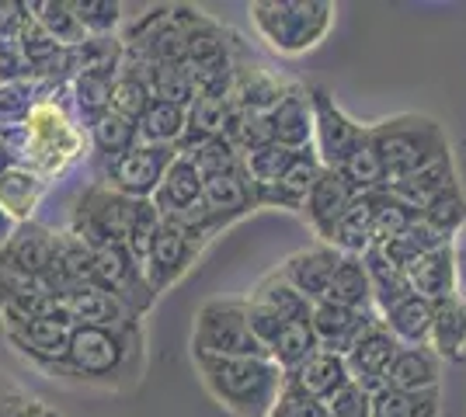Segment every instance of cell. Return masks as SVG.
<instances>
[{"mask_svg": "<svg viewBox=\"0 0 466 417\" xmlns=\"http://www.w3.org/2000/svg\"><path fill=\"white\" fill-rule=\"evenodd\" d=\"M137 199L118 195L116 188H108L105 181H91L80 192L77 205L70 213V233L87 247H105V243H122L126 230H129V216H133Z\"/></svg>", "mask_w": 466, "mask_h": 417, "instance_id": "8", "label": "cell"}, {"mask_svg": "<svg viewBox=\"0 0 466 417\" xmlns=\"http://www.w3.org/2000/svg\"><path fill=\"white\" fill-rule=\"evenodd\" d=\"M268 119V133L272 143L279 146H289V150H303L313 146V104H310V87L296 84L292 80L289 91L282 94V101L275 104L272 112L265 115Z\"/></svg>", "mask_w": 466, "mask_h": 417, "instance_id": "21", "label": "cell"}, {"mask_svg": "<svg viewBox=\"0 0 466 417\" xmlns=\"http://www.w3.org/2000/svg\"><path fill=\"white\" fill-rule=\"evenodd\" d=\"M421 219H425L431 230H439L442 237H456L460 230L466 226V195H463V184H456V188H449L442 192L439 199H431L421 209Z\"/></svg>", "mask_w": 466, "mask_h": 417, "instance_id": "46", "label": "cell"}, {"mask_svg": "<svg viewBox=\"0 0 466 417\" xmlns=\"http://www.w3.org/2000/svg\"><path fill=\"white\" fill-rule=\"evenodd\" d=\"M372 417H442V390L400 393L383 386L372 393Z\"/></svg>", "mask_w": 466, "mask_h": 417, "instance_id": "40", "label": "cell"}, {"mask_svg": "<svg viewBox=\"0 0 466 417\" xmlns=\"http://www.w3.org/2000/svg\"><path fill=\"white\" fill-rule=\"evenodd\" d=\"M28 15V4L0 0V45H15L21 32V21Z\"/></svg>", "mask_w": 466, "mask_h": 417, "instance_id": "54", "label": "cell"}, {"mask_svg": "<svg viewBox=\"0 0 466 417\" xmlns=\"http://www.w3.org/2000/svg\"><path fill=\"white\" fill-rule=\"evenodd\" d=\"M254 303H261V306H268L275 310L282 320H310L313 313V303L303 293H296L286 278L279 275V272H268V275L258 278V285L251 289Z\"/></svg>", "mask_w": 466, "mask_h": 417, "instance_id": "38", "label": "cell"}, {"mask_svg": "<svg viewBox=\"0 0 466 417\" xmlns=\"http://www.w3.org/2000/svg\"><path fill=\"white\" fill-rule=\"evenodd\" d=\"M248 299V296H244ZM289 320H282L275 310H268V306H261V303H254V299H248V327H251L254 341L268 352V344H272L275 338H279V331L286 327Z\"/></svg>", "mask_w": 466, "mask_h": 417, "instance_id": "52", "label": "cell"}, {"mask_svg": "<svg viewBox=\"0 0 466 417\" xmlns=\"http://www.w3.org/2000/svg\"><path fill=\"white\" fill-rule=\"evenodd\" d=\"M317 348H320V344H317V334H313L310 320H289V323L279 331V338L268 344V358L289 376V372H296Z\"/></svg>", "mask_w": 466, "mask_h": 417, "instance_id": "39", "label": "cell"}, {"mask_svg": "<svg viewBox=\"0 0 466 417\" xmlns=\"http://www.w3.org/2000/svg\"><path fill=\"white\" fill-rule=\"evenodd\" d=\"M129 56V53H126ZM143 66V77L150 84V94L154 101H164V104H177V108H188L195 101V80L188 74L185 63H147L139 56H129Z\"/></svg>", "mask_w": 466, "mask_h": 417, "instance_id": "33", "label": "cell"}, {"mask_svg": "<svg viewBox=\"0 0 466 417\" xmlns=\"http://www.w3.org/2000/svg\"><path fill=\"white\" fill-rule=\"evenodd\" d=\"M397 352H400L397 338L387 331V323L376 317L370 327H366V334L355 341L351 352L345 355L351 382L362 386L366 393H380V390L387 386V369Z\"/></svg>", "mask_w": 466, "mask_h": 417, "instance_id": "16", "label": "cell"}, {"mask_svg": "<svg viewBox=\"0 0 466 417\" xmlns=\"http://www.w3.org/2000/svg\"><path fill=\"white\" fill-rule=\"evenodd\" d=\"M202 188H206L202 171L192 164V157L177 154V157L171 160V167H167V174H164V181H160V188H157V195L150 202L157 205V213L167 219V216L185 213V209H192L195 202H202Z\"/></svg>", "mask_w": 466, "mask_h": 417, "instance_id": "28", "label": "cell"}, {"mask_svg": "<svg viewBox=\"0 0 466 417\" xmlns=\"http://www.w3.org/2000/svg\"><path fill=\"white\" fill-rule=\"evenodd\" d=\"M330 417H372V393H366L362 386L349 382L338 397L328 403Z\"/></svg>", "mask_w": 466, "mask_h": 417, "instance_id": "53", "label": "cell"}, {"mask_svg": "<svg viewBox=\"0 0 466 417\" xmlns=\"http://www.w3.org/2000/svg\"><path fill=\"white\" fill-rule=\"evenodd\" d=\"M338 261H341V251H334L330 243L317 240V243L303 247V251H292L275 272L286 278L296 293H303L310 303H320V299H328V285L334 268H338Z\"/></svg>", "mask_w": 466, "mask_h": 417, "instance_id": "17", "label": "cell"}, {"mask_svg": "<svg viewBox=\"0 0 466 417\" xmlns=\"http://www.w3.org/2000/svg\"><path fill=\"white\" fill-rule=\"evenodd\" d=\"M74 15L84 25L87 39H112L126 21V4H118V0H74Z\"/></svg>", "mask_w": 466, "mask_h": 417, "instance_id": "44", "label": "cell"}, {"mask_svg": "<svg viewBox=\"0 0 466 417\" xmlns=\"http://www.w3.org/2000/svg\"><path fill=\"white\" fill-rule=\"evenodd\" d=\"M428 348L442 362H463L466 358V299L456 296L435 306V327Z\"/></svg>", "mask_w": 466, "mask_h": 417, "instance_id": "32", "label": "cell"}, {"mask_svg": "<svg viewBox=\"0 0 466 417\" xmlns=\"http://www.w3.org/2000/svg\"><path fill=\"white\" fill-rule=\"evenodd\" d=\"M387 323V331L397 338V344L414 348V344H428L431 341V327H435V303L421 296L400 299L397 306H390L387 313H380Z\"/></svg>", "mask_w": 466, "mask_h": 417, "instance_id": "29", "label": "cell"}, {"mask_svg": "<svg viewBox=\"0 0 466 417\" xmlns=\"http://www.w3.org/2000/svg\"><path fill=\"white\" fill-rule=\"evenodd\" d=\"M185 125H188V115L185 108L177 104H164V101H154L150 112L137 122V133L143 146H175L185 136Z\"/></svg>", "mask_w": 466, "mask_h": 417, "instance_id": "41", "label": "cell"}, {"mask_svg": "<svg viewBox=\"0 0 466 417\" xmlns=\"http://www.w3.org/2000/svg\"><path fill=\"white\" fill-rule=\"evenodd\" d=\"M442 369L446 362L435 355L428 344H414L393 355L387 369V390H400V393H425V390H442Z\"/></svg>", "mask_w": 466, "mask_h": 417, "instance_id": "23", "label": "cell"}, {"mask_svg": "<svg viewBox=\"0 0 466 417\" xmlns=\"http://www.w3.org/2000/svg\"><path fill=\"white\" fill-rule=\"evenodd\" d=\"M7 386H11V379H7V376H4V372H0V393H4Z\"/></svg>", "mask_w": 466, "mask_h": 417, "instance_id": "56", "label": "cell"}, {"mask_svg": "<svg viewBox=\"0 0 466 417\" xmlns=\"http://www.w3.org/2000/svg\"><path fill=\"white\" fill-rule=\"evenodd\" d=\"M418 219V209H410L408 202L393 199L387 188L380 192V209H376V230H372V247H383L400 233H408Z\"/></svg>", "mask_w": 466, "mask_h": 417, "instance_id": "48", "label": "cell"}, {"mask_svg": "<svg viewBox=\"0 0 466 417\" xmlns=\"http://www.w3.org/2000/svg\"><path fill=\"white\" fill-rule=\"evenodd\" d=\"M362 264H366V272H370L372 310H376V313H387L390 306H397L400 299L414 296V289H410V282H408V272L397 268V264H390L380 247H370V251L362 254Z\"/></svg>", "mask_w": 466, "mask_h": 417, "instance_id": "31", "label": "cell"}, {"mask_svg": "<svg viewBox=\"0 0 466 417\" xmlns=\"http://www.w3.org/2000/svg\"><path fill=\"white\" fill-rule=\"evenodd\" d=\"M154 104V94H150V84L143 77V66L137 60H122V70L112 80V112L122 115L129 122H139Z\"/></svg>", "mask_w": 466, "mask_h": 417, "instance_id": "36", "label": "cell"}, {"mask_svg": "<svg viewBox=\"0 0 466 417\" xmlns=\"http://www.w3.org/2000/svg\"><path fill=\"white\" fill-rule=\"evenodd\" d=\"M248 18L279 56H307L330 35L338 7L328 0H254Z\"/></svg>", "mask_w": 466, "mask_h": 417, "instance_id": "4", "label": "cell"}, {"mask_svg": "<svg viewBox=\"0 0 466 417\" xmlns=\"http://www.w3.org/2000/svg\"><path fill=\"white\" fill-rule=\"evenodd\" d=\"M112 80L105 74H77L70 80V98H74V119L87 133L112 112Z\"/></svg>", "mask_w": 466, "mask_h": 417, "instance_id": "34", "label": "cell"}, {"mask_svg": "<svg viewBox=\"0 0 466 417\" xmlns=\"http://www.w3.org/2000/svg\"><path fill=\"white\" fill-rule=\"evenodd\" d=\"M460 278H466V264H460Z\"/></svg>", "mask_w": 466, "mask_h": 417, "instance_id": "57", "label": "cell"}, {"mask_svg": "<svg viewBox=\"0 0 466 417\" xmlns=\"http://www.w3.org/2000/svg\"><path fill=\"white\" fill-rule=\"evenodd\" d=\"M192 362L209 397L233 417H268L279 393L286 390V372L272 358H219L192 352Z\"/></svg>", "mask_w": 466, "mask_h": 417, "instance_id": "3", "label": "cell"}, {"mask_svg": "<svg viewBox=\"0 0 466 417\" xmlns=\"http://www.w3.org/2000/svg\"><path fill=\"white\" fill-rule=\"evenodd\" d=\"M56 258V233L42 226L39 219L18 223L11 237L0 243V272H18V275L46 282Z\"/></svg>", "mask_w": 466, "mask_h": 417, "instance_id": "15", "label": "cell"}, {"mask_svg": "<svg viewBox=\"0 0 466 417\" xmlns=\"http://www.w3.org/2000/svg\"><path fill=\"white\" fill-rule=\"evenodd\" d=\"M39 101V84L35 80H4L0 84V133L21 129Z\"/></svg>", "mask_w": 466, "mask_h": 417, "instance_id": "43", "label": "cell"}, {"mask_svg": "<svg viewBox=\"0 0 466 417\" xmlns=\"http://www.w3.org/2000/svg\"><path fill=\"white\" fill-rule=\"evenodd\" d=\"M0 139L15 150V157L32 167L35 174L53 181L63 178L74 164L87 157V133L74 119V98L70 84L46 87L39 84V101L21 129L0 133Z\"/></svg>", "mask_w": 466, "mask_h": 417, "instance_id": "1", "label": "cell"}, {"mask_svg": "<svg viewBox=\"0 0 466 417\" xmlns=\"http://www.w3.org/2000/svg\"><path fill=\"white\" fill-rule=\"evenodd\" d=\"M376 317H380L376 310H351V306H338L330 299H320V303H313L310 327L320 348L338 352V355H349L351 344L366 334V327Z\"/></svg>", "mask_w": 466, "mask_h": 417, "instance_id": "19", "label": "cell"}, {"mask_svg": "<svg viewBox=\"0 0 466 417\" xmlns=\"http://www.w3.org/2000/svg\"><path fill=\"white\" fill-rule=\"evenodd\" d=\"M63 303H66V317L74 327H95V331H112V334H143V317L101 285L74 289L70 296H63Z\"/></svg>", "mask_w": 466, "mask_h": 417, "instance_id": "14", "label": "cell"}, {"mask_svg": "<svg viewBox=\"0 0 466 417\" xmlns=\"http://www.w3.org/2000/svg\"><path fill=\"white\" fill-rule=\"evenodd\" d=\"M383 192V188H380ZM380 192H362L355 195L345 216L338 219L334 233H330V247L341 251V254H355L362 258L366 251L372 247V230H376V209H380Z\"/></svg>", "mask_w": 466, "mask_h": 417, "instance_id": "27", "label": "cell"}, {"mask_svg": "<svg viewBox=\"0 0 466 417\" xmlns=\"http://www.w3.org/2000/svg\"><path fill=\"white\" fill-rule=\"evenodd\" d=\"M28 11L42 25V32L63 49H80L87 42V32L74 15V0H28Z\"/></svg>", "mask_w": 466, "mask_h": 417, "instance_id": "35", "label": "cell"}, {"mask_svg": "<svg viewBox=\"0 0 466 417\" xmlns=\"http://www.w3.org/2000/svg\"><path fill=\"white\" fill-rule=\"evenodd\" d=\"M46 192H49V181L35 174L32 167H25L21 160L0 171V213L15 226L35 219V209L42 205Z\"/></svg>", "mask_w": 466, "mask_h": 417, "instance_id": "25", "label": "cell"}, {"mask_svg": "<svg viewBox=\"0 0 466 417\" xmlns=\"http://www.w3.org/2000/svg\"><path fill=\"white\" fill-rule=\"evenodd\" d=\"M328 299L338 306H351V310H372V289H370V272L362 258L355 254H341L334 275L328 285Z\"/></svg>", "mask_w": 466, "mask_h": 417, "instance_id": "37", "label": "cell"}, {"mask_svg": "<svg viewBox=\"0 0 466 417\" xmlns=\"http://www.w3.org/2000/svg\"><path fill=\"white\" fill-rule=\"evenodd\" d=\"M91 261H95V282L101 289H108L112 296H118L139 317H147L154 310L157 293L150 289L147 275H143V264L126 251V243L95 247Z\"/></svg>", "mask_w": 466, "mask_h": 417, "instance_id": "10", "label": "cell"}, {"mask_svg": "<svg viewBox=\"0 0 466 417\" xmlns=\"http://www.w3.org/2000/svg\"><path fill=\"white\" fill-rule=\"evenodd\" d=\"M292 386H299L307 397L320 400V403H330L345 386L351 382L349 365H345V355L338 352H328V348H317L296 372L286 376Z\"/></svg>", "mask_w": 466, "mask_h": 417, "instance_id": "26", "label": "cell"}, {"mask_svg": "<svg viewBox=\"0 0 466 417\" xmlns=\"http://www.w3.org/2000/svg\"><path fill=\"white\" fill-rule=\"evenodd\" d=\"M49 376L95 390H129L143 376V334L74 327L66 358Z\"/></svg>", "mask_w": 466, "mask_h": 417, "instance_id": "2", "label": "cell"}, {"mask_svg": "<svg viewBox=\"0 0 466 417\" xmlns=\"http://www.w3.org/2000/svg\"><path fill=\"white\" fill-rule=\"evenodd\" d=\"M202 251H206L202 240L164 219L154 237V247H150V254L143 261V275L150 282V289H154L157 296L175 289L177 282L195 268V261L202 258Z\"/></svg>", "mask_w": 466, "mask_h": 417, "instance_id": "12", "label": "cell"}, {"mask_svg": "<svg viewBox=\"0 0 466 417\" xmlns=\"http://www.w3.org/2000/svg\"><path fill=\"white\" fill-rule=\"evenodd\" d=\"M268 417H330V414H328V403L307 397L299 386H292L289 379H286V390L279 393Z\"/></svg>", "mask_w": 466, "mask_h": 417, "instance_id": "50", "label": "cell"}, {"mask_svg": "<svg viewBox=\"0 0 466 417\" xmlns=\"http://www.w3.org/2000/svg\"><path fill=\"white\" fill-rule=\"evenodd\" d=\"M408 282L414 296L428 303H449L460 296V251L456 243H442L435 251H428L408 268Z\"/></svg>", "mask_w": 466, "mask_h": 417, "instance_id": "18", "label": "cell"}, {"mask_svg": "<svg viewBox=\"0 0 466 417\" xmlns=\"http://www.w3.org/2000/svg\"><path fill=\"white\" fill-rule=\"evenodd\" d=\"M0 417H63L56 407H49L46 400L32 397V393H25L21 386H7L4 393H0Z\"/></svg>", "mask_w": 466, "mask_h": 417, "instance_id": "51", "label": "cell"}, {"mask_svg": "<svg viewBox=\"0 0 466 417\" xmlns=\"http://www.w3.org/2000/svg\"><path fill=\"white\" fill-rule=\"evenodd\" d=\"M442 243H452V240L442 237L439 230H431L425 219H421V213H418V219H414V226H410L408 233H400L397 240L383 243L380 251H383V258H387L390 264H397V268H404V272H408L410 264L421 258V254L435 251V247H442Z\"/></svg>", "mask_w": 466, "mask_h": 417, "instance_id": "42", "label": "cell"}, {"mask_svg": "<svg viewBox=\"0 0 466 417\" xmlns=\"http://www.w3.org/2000/svg\"><path fill=\"white\" fill-rule=\"evenodd\" d=\"M192 352L219 358H268L248 327V299L237 296H213L195 310Z\"/></svg>", "mask_w": 466, "mask_h": 417, "instance_id": "6", "label": "cell"}, {"mask_svg": "<svg viewBox=\"0 0 466 417\" xmlns=\"http://www.w3.org/2000/svg\"><path fill=\"white\" fill-rule=\"evenodd\" d=\"M160 223H164V216L157 213V205L150 199H137V205H133V216H129V230H126V251L133 254V258L143 264L147 261V254H150V247H154V237L157 230H160Z\"/></svg>", "mask_w": 466, "mask_h": 417, "instance_id": "49", "label": "cell"}, {"mask_svg": "<svg viewBox=\"0 0 466 417\" xmlns=\"http://www.w3.org/2000/svg\"><path fill=\"white\" fill-rule=\"evenodd\" d=\"M202 205L209 209V216L216 219V226H219V233H223L237 219H244L248 213L258 209V202H254V181L248 178L244 167H240V171H230V174L206 178Z\"/></svg>", "mask_w": 466, "mask_h": 417, "instance_id": "22", "label": "cell"}, {"mask_svg": "<svg viewBox=\"0 0 466 417\" xmlns=\"http://www.w3.org/2000/svg\"><path fill=\"white\" fill-rule=\"evenodd\" d=\"M175 157V146H143V143H137L126 157L108 164L95 181H105L108 188H116L126 199H154Z\"/></svg>", "mask_w": 466, "mask_h": 417, "instance_id": "11", "label": "cell"}, {"mask_svg": "<svg viewBox=\"0 0 466 417\" xmlns=\"http://www.w3.org/2000/svg\"><path fill=\"white\" fill-rule=\"evenodd\" d=\"M456 184H460V171H456V160H452V150H449V154L435 157L431 164H425V167H418V171L408 174V178L390 181L387 192L393 195V199L408 202L410 209L421 213L428 202L439 199L442 192L456 188Z\"/></svg>", "mask_w": 466, "mask_h": 417, "instance_id": "24", "label": "cell"}, {"mask_svg": "<svg viewBox=\"0 0 466 417\" xmlns=\"http://www.w3.org/2000/svg\"><path fill=\"white\" fill-rule=\"evenodd\" d=\"M355 195H359V192H355L338 171L320 167V174H317V181H313L310 195H307V205H303V216H307V223H310V230L317 233L320 243H328L330 240L334 226H338V219L345 216V209L355 202Z\"/></svg>", "mask_w": 466, "mask_h": 417, "instance_id": "20", "label": "cell"}, {"mask_svg": "<svg viewBox=\"0 0 466 417\" xmlns=\"http://www.w3.org/2000/svg\"><path fill=\"white\" fill-rule=\"evenodd\" d=\"M11 230H15V223H11V219H7L4 213H0V243H4V240L11 237Z\"/></svg>", "mask_w": 466, "mask_h": 417, "instance_id": "55", "label": "cell"}, {"mask_svg": "<svg viewBox=\"0 0 466 417\" xmlns=\"http://www.w3.org/2000/svg\"><path fill=\"white\" fill-rule=\"evenodd\" d=\"M202 15L206 11L192 4H157L147 15H139L118 39L129 56H139L147 63H181L188 35Z\"/></svg>", "mask_w": 466, "mask_h": 417, "instance_id": "7", "label": "cell"}, {"mask_svg": "<svg viewBox=\"0 0 466 417\" xmlns=\"http://www.w3.org/2000/svg\"><path fill=\"white\" fill-rule=\"evenodd\" d=\"M370 133L376 143V154H380V164H383L387 184L408 178L418 167L449 154L446 129L421 112H400V115H390L383 122H372Z\"/></svg>", "mask_w": 466, "mask_h": 417, "instance_id": "5", "label": "cell"}, {"mask_svg": "<svg viewBox=\"0 0 466 417\" xmlns=\"http://www.w3.org/2000/svg\"><path fill=\"white\" fill-rule=\"evenodd\" d=\"M310 104H313V150L324 167L341 171L345 160L351 157V150L370 136V125L355 122L334 101L328 87H310Z\"/></svg>", "mask_w": 466, "mask_h": 417, "instance_id": "9", "label": "cell"}, {"mask_svg": "<svg viewBox=\"0 0 466 417\" xmlns=\"http://www.w3.org/2000/svg\"><path fill=\"white\" fill-rule=\"evenodd\" d=\"M0 327H4L7 344L46 376L66 358V348H70V338H74V323L70 320H7Z\"/></svg>", "mask_w": 466, "mask_h": 417, "instance_id": "13", "label": "cell"}, {"mask_svg": "<svg viewBox=\"0 0 466 417\" xmlns=\"http://www.w3.org/2000/svg\"><path fill=\"white\" fill-rule=\"evenodd\" d=\"M185 157H192V164L202 171V178H216V174H230V171H240L244 167V157L240 150L233 146L227 136H213L206 143H198L195 150H188Z\"/></svg>", "mask_w": 466, "mask_h": 417, "instance_id": "47", "label": "cell"}, {"mask_svg": "<svg viewBox=\"0 0 466 417\" xmlns=\"http://www.w3.org/2000/svg\"><path fill=\"white\" fill-rule=\"evenodd\" d=\"M292 157H296V150H289V146L265 143V146H258L251 154H244V171L254 181V188H265V184H275V181L286 178Z\"/></svg>", "mask_w": 466, "mask_h": 417, "instance_id": "45", "label": "cell"}, {"mask_svg": "<svg viewBox=\"0 0 466 417\" xmlns=\"http://www.w3.org/2000/svg\"><path fill=\"white\" fill-rule=\"evenodd\" d=\"M137 143H139L137 122L122 119L116 112H108L95 129H87V154L95 160L97 174H101L108 164H116L118 157H126Z\"/></svg>", "mask_w": 466, "mask_h": 417, "instance_id": "30", "label": "cell"}]
</instances>
